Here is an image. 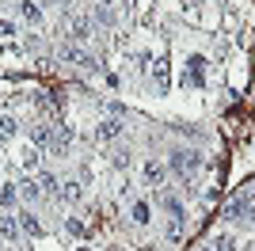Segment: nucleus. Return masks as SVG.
Here are the masks:
<instances>
[{
    "mask_svg": "<svg viewBox=\"0 0 255 251\" xmlns=\"http://www.w3.org/2000/svg\"><path fill=\"white\" fill-rule=\"evenodd\" d=\"M57 57H61V61H69V65H80V69H96V65H99L92 53H84L80 46H73V42H65L61 50H57Z\"/></svg>",
    "mask_w": 255,
    "mask_h": 251,
    "instance_id": "obj_3",
    "label": "nucleus"
},
{
    "mask_svg": "<svg viewBox=\"0 0 255 251\" xmlns=\"http://www.w3.org/2000/svg\"><path fill=\"white\" fill-rule=\"evenodd\" d=\"M19 232H27V236H34V240L42 236V225L34 221V213H19Z\"/></svg>",
    "mask_w": 255,
    "mask_h": 251,
    "instance_id": "obj_12",
    "label": "nucleus"
},
{
    "mask_svg": "<svg viewBox=\"0 0 255 251\" xmlns=\"http://www.w3.org/2000/svg\"><path fill=\"white\" fill-rule=\"evenodd\" d=\"M34 103H38V111H46V115H53V111H57V103H53V99H46V95H38Z\"/></svg>",
    "mask_w": 255,
    "mask_h": 251,
    "instance_id": "obj_25",
    "label": "nucleus"
},
{
    "mask_svg": "<svg viewBox=\"0 0 255 251\" xmlns=\"http://www.w3.org/2000/svg\"><path fill=\"white\" fill-rule=\"evenodd\" d=\"M96 4H103V8H111V4H115V0H96Z\"/></svg>",
    "mask_w": 255,
    "mask_h": 251,
    "instance_id": "obj_27",
    "label": "nucleus"
},
{
    "mask_svg": "<svg viewBox=\"0 0 255 251\" xmlns=\"http://www.w3.org/2000/svg\"><path fill=\"white\" fill-rule=\"evenodd\" d=\"M0 34H15V23H8V19H0Z\"/></svg>",
    "mask_w": 255,
    "mask_h": 251,
    "instance_id": "obj_26",
    "label": "nucleus"
},
{
    "mask_svg": "<svg viewBox=\"0 0 255 251\" xmlns=\"http://www.w3.org/2000/svg\"><path fill=\"white\" fill-rule=\"evenodd\" d=\"M202 251H213V248H202Z\"/></svg>",
    "mask_w": 255,
    "mask_h": 251,
    "instance_id": "obj_31",
    "label": "nucleus"
},
{
    "mask_svg": "<svg viewBox=\"0 0 255 251\" xmlns=\"http://www.w3.org/2000/svg\"><path fill=\"white\" fill-rule=\"evenodd\" d=\"M76 251H92V248H76Z\"/></svg>",
    "mask_w": 255,
    "mask_h": 251,
    "instance_id": "obj_29",
    "label": "nucleus"
},
{
    "mask_svg": "<svg viewBox=\"0 0 255 251\" xmlns=\"http://www.w3.org/2000/svg\"><path fill=\"white\" fill-rule=\"evenodd\" d=\"M80 194H84V190H80V183H76V179H69V183L57 190V198H61V202H80Z\"/></svg>",
    "mask_w": 255,
    "mask_h": 251,
    "instance_id": "obj_15",
    "label": "nucleus"
},
{
    "mask_svg": "<svg viewBox=\"0 0 255 251\" xmlns=\"http://www.w3.org/2000/svg\"><path fill=\"white\" fill-rule=\"evenodd\" d=\"M38 160H42V152H38V148H27V152H23V167H27V171H31V167H38Z\"/></svg>",
    "mask_w": 255,
    "mask_h": 251,
    "instance_id": "obj_23",
    "label": "nucleus"
},
{
    "mask_svg": "<svg viewBox=\"0 0 255 251\" xmlns=\"http://www.w3.org/2000/svg\"><path fill=\"white\" fill-rule=\"evenodd\" d=\"M152 80H156V92H168V57H156V65H152Z\"/></svg>",
    "mask_w": 255,
    "mask_h": 251,
    "instance_id": "obj_9",
    "label": "nucleus"
},
{
    "mask_svg": "<svg viewBox=\"0 0 255 251\" xmlns=\"http://www.w3.org/2000/svg\"><path fill=\"white\" fill-rule=\"evenodd\" d=\"M19 15L27 23H42V8H38V4H31V0H23L19 4Z\"/></svg>",
    "mask_w": 255,
    "mask_h": 251,
    "instance_id": "obj_16",
    "label": "nucleus"
},
{
    "mask_svg": "<svg viewBox=\"0 0 255 251\" xmlns=\"http://www.w3.org/2000/svg\"><path fill=\"white\" fill-rule=\"evenodd\" d=\"M118 133H122V122H118V118H103V122L96 126V141L99 145H111Z\"/></svg>",
    "mask_w": 255,
    "mask_h": 251,
    "instance_id": "obj_4",
    "label": "nucleus"
},
{
    "mask_svg": "<svg viewBox=\"0 0 255 251\" xmlns=\"http://www.w3.org/2000/svg\"><path fill=\"white\" fill-rule=\"evenodd\" d=\"M248 251H255V240H252V244H248Z\"/></svg>",
    "mask_w": 255,
    "mask_h": 251,
    "instance_id": "obj_28",
    "label": "nucleus"
},
{
    "mask_svg": "<svg viewBox=\"0 0 255 251\" xmlns=\"http://www.w3.org/2000/svg\"><path fill=\"white\" fill-rule=\"evenodd\" d=\"M252 194H255V183H252Z\"/></svg>",
    "mask_w": 255,
    "mask_h": 251,
    "instance_id": "obj_30",
    "label": "nucleus"
},
{
    "mask_svg": "<svg viewBox=\"0 0 255 251\" xmlns=\"http://www.w3.org/2000/svg\"><path fill=\"white\" fill-rule=\"evenodd\" d=\"M19 194H23L27 202H38V198H42V187H38V179H23V183H19Z\"/></svg>",
    "mask_w": 255,
    "mask_h": 251,
    "instance_id": "obj_14",
    "label": "nucleus"
},
{
    "mask_svg": "<svg viewBox=\"0 0 255 251\" xmlns=\"http://www.w3.org/2000/svg\"><path fill=\"white\" fill-rule=\"evenodd\" d=\"M38 187H42V194H57V190H61V183H57L53 175H42V179H38Z\"/></svg>",
    "mask_w": 255,
    "mask_h": 251,
    "instance_id": "obj_24",
    "label": "nucleus"
},
{
    "mask_svg": "<svg viewBox=\"0 0 255 251\" xmlns=\"http://www.w3.org/2000/svg\"><path fill=\"white\" fill-rule=\"evenodd\" d=\"M65 232H69V236H88L84 221H76V217H69V221H65Z\"/></svg>",
    "mask_w": 255,
    "mask_h": 251,
    "instance_id": "obj_22",
    "label": "nucleus"
},
{
    "mask_svg": "<svg viewBox=\"0 0 255 251\" xmlns=\"http://www.w3.org/2000/svg\"><path fill=\"white\" fill-rule=\"evenodd\" d=\"M164 179H168V167L149 160V164H145V183H149V187H164Z\"/></svg>",
    "mask_w": 255,
    "mask_h": 251,
    "instance_id": "obj_6",
    "label": "nucleus"
},
{
    "mask_svg": "<svg viewBox=\"0 0 255 251\" xmlns=\"http://www.w3.org/2000/svg\"><path fill=\"white\" fill-rule=\"evenodd\" d=\"M133 221H137V225H149V221H152L149 202H137V206H133Z\"/></svg>",
    "mask_w": 255,
    "mask_h": 251,
    "instance_id": "obj_20",
    "label": "nucleus"
},
{
    "mask_svg": "<svg viewBox=\"0 0 255 251\" xmlns=\"http://www.w3.org/2000/svg\"><path fill=\"white\" fill-rule=\"evenodd\" d=\"M164 236H168L171 244H183V217H168V225H164Z\"/></svg>",
    "mask_w": 255,
    "mask_h": 251,
    "instance_id": "obj_13",
    "label": "nucleus"
},
{
    "mask_svg": "<svg viewBox=\"0 0 255 251\" xmlns=\"http://www.w3.org/2000/svg\"><path fill=\"white\" fill-rule=\"evenodd\" d=\"M183 80L194 84V88L206 80V61H202V57H191V69H187V76H183Z\"/></svg>",
    "mask_w": 255,
    "mask_h": 251,
    "instance_id": "obj_10",
    "label": "nucleus"
},
{
    "mask_svg": "<svg viewBox=\"0 0 255 251\" xmlns=\"http://www.w3.org/2000/svg\"><path fill=\"white\" fill-rule=\"evenodd\" d=\"M198 167H202V156H198L194 148H175V152L168 156V171H171V175H179L183 183L198 175Z\"/></svg>",
    "mask_w": 255,
    "mask_h": 251,
    "instance_id": "obj_1",
    "label": "nucleus"
},
{
    "mask_svg": "<svg viewBox=\"0 0 255 251\" xmlns=\"http://www.w3.org/2000/svg\"><path fill=\"white\" fill-rule=\"evenodd\" d=\"M15 236H19V217L4 213V217H0V240H15Z\"/></svg>",
    "mask_w": 255,
    "mask_h": 251,
    "instance_id": "obj_11",
    "label": "nucleus"
},
{
    "mask_svg": "<svg viewBox=\"0 0 255 251\" xmlns=\"http://www.w3.org/2000/svg\"><path fill=\"white\" fill-rule=\"evenodd\" d=\"M50 141H53V126L38 122V126H34V129H31V145H34V148H46V145H50Z\"/></svg>",
    "mask_w": 255,
    "mask_h": 251,
    "instance_id": "obj_7",
    "label": "nucleus"
},
{
    "mask_svg": "<svg viewBox=\"0 0 255 251\" xmlns=\"http://www.w3.org/2000/svg\"><path fill=\"white\" fill-rule=\"evenodd\" d=\"M11 137H15V118L0 115V141H11Z\"/></svg>",
    "mask_w": 255,
    "mask_h": 251,
    "instance_id": "obj_18",
    "label": "nucleus"
},
{
    "mask_svg": "<svg viewBox=\"0 0 255 251\" xmlns=\"http://www.w3.org/2000/svg\"><path fill=\"white\" fill-rule=\"evenodd\" d=\"M69 141H73V129H69V126H53V141H50L53 152H65Z\"/></svg>",
    "mask_w": 255,
    "mask_h": 251,
    "instance_id": "obj_8",
    "label": "nucleus"
},
{
    "mask_svg": "<svg viewBox=\"0 0 255 251\" xmlns=\"http://www.w3.org/2000/svg\"><path fill=\"white\" fill-rule=\"evenodd\" d=\"M225 213H229V221H252V217H255V194H252V190H248V194H240L236 202H229V209H225Z\"/></svg>",
    "mask_w": 255,
    "mask_h": 251,
    "instance_id": "obj_2",
    "label": "nucleus"
},
{
    "mask_svg": "<svg viewBox=\"0 0 255 251\" xmlns=\"http://www.w3.org/2000/svg\"><path fill=\"white\" fill-rule=\"evenodd\" d=\"M213 251H236V240L229 236V232H221V236L213 240Z\"/></svg>",
    "mask_w": 255,
    "mask_h": 251,
    "instance_id": "obj_21",
    "label": "nucleus"
},
{
    "mask_svg": "<svg viewBox=\"0 0 255 251\" xmlns=\"http://www.w3.org/2000/svg\"><path fill=\"white\" fill-rule=\"evenodd\" d=\"M111 164H115L118 171H122V167H129V164H133V152H129V148H111Z\"/></svg>",
    "mask_w": 255,
    "mask_h": 251,
    "instance_id": "obj_17",
    "label": "nucleus"
},
{
    "mask_svg": "<svg viewBox=\"0 0 255 251\" xmlns=\"http://www.w3.org/2000/svg\"><path fill=\"white\" fill-rule=\"evenodd\" d=\"M15 198H19V190L11 187V183H4V187H0V206H4V209L15 206Z\"/></svg>",
    "mask_w": 255,
    "mask_h": 251,
    "instance_id": "obj_19",
    "label": "nucleus"
},
{
    "mask_svg": "<svg viewBox=\"0 0 255 251\" xmlns=\"http://www.w3.org/2000/svg\"><path fill=\"white\" fill-rule=\"evenodd\" d=\"M69 34H73L76 42L92 38V19H88V15H69Z\"/></svg>",
    "mask_w": 255,
    "mask_h": 251,
    "instance_id": "obj_5",
    "label": "nucleus"
},
{
    "mask_svg": "<svg viewBox=\"0 0 255 251\" xmlns=\"http://www.w3.org/2000/svg\"><path fill=\"white\" fill-rule=\"evenodd\" d=\"M4 251H8V248H4Z\"/></svg>",
    "mask_w": 255,
    "mask_h": 251,
    "instance_id": "obj_32",
    "label": "nucleus"
}]
</instances>
